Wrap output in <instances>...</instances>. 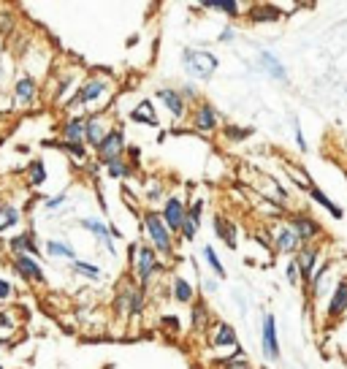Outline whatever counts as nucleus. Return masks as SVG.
Listing matches in <instances>:
<instances>
[{
	"instance_id": "79ce46f5",
	"label": "nucleus",
	"mask_w": 347,
	"mask_h": 369,
	"mask_svg": "<svg viewBox=\"0 0 347 369\" xmlns=\"http://www.w3.org/2000/svg\"><path fill=\"white\" fill-rule=\"evenodd\" d=\"M11 296H14V285L0 277V302H6V299H11Z\"/></svg>"
},
{
	"instance_id": "4468645a",
	"label": "nucleus",
	"mask_w": 347,
	"mask_h": 369,
	"mask_svg": "<svg viewBox=\"0 0 347 369\" xmlns=\"http://www.w3.org/2000/svg\"><path fill=\"white\" fill-rule=\"evenodd\" d=\"M274 247H277L280 253H285V255H296L304 244H302V239L296 236V231L285 223V226H277V233H274Z\"/></svg>"
},
{
	"instance_id": "2f4dec72",
	"label": "nucleus",
	"mask_w": 347,
	"mask_h": 369,
	"mask_svg": "<svg viewBox=\"0 0 347 369\" xmlns=\"http://www.w3.org/2000/svg\"><path fill=\"white\" fill-rule=\"evenodd\" d=\"M204 8H212V11H222V14H228L231 19H236V17H242V6L236 3V0H209V3H204Z\"/></svg>"
},
{
	"instance_id": "c756f323",
	"label": "nucleus",
	"mask_w": 347,
	"mask_h": 369,
	"mask_svg": "<svg viewBox=\"0 0 347 369\" xmlns=\"http://www.w3.org/2000/svg\"><path fill=\"white\" fill-rule=\"evenodd\" d=\"M71 269H74V275L85 277V280H90V282H101V280H103L101 266L87 264V261H74V264H71Z\"/></svg>"
},
{
	"instance_id": "393cba45",
	"label": "nucleus",
	"mask_w": 347,
	"mask_h": 369,
	"mask_svg": "<svg viewBox=\"0 0 347 369\" xmlns=\"http://www.w3.org/2000/svg\"><path fill=\"white\" fill-rule=\"evenodd\" d=\"M46 253L52 255V258H57V261H76V250L68 244V242H60V239H49L46 242Z\"/></svg>"
},
{
	"instance_id": "37998d69",
	"label": "nucleus",
	"mask_w": 347,
	"mask_h": 369,
	"mask_svg": "<svg viewBox=\"0 0 347 369\" xmlns=\"http://www.w3.org/2000/svg\"><path fill=\"white\" fill-rule=\"evenodd\" d=\"M293 131H296V147H299L302 152H306V138H304V131H302V125H299V120H293Z\"/></svg>"
},
{
	"instance_id": "72a5a7b5",
	"label": "nucleus",
	"mask_w": 347,
	"mask_h": 369,
	"mask_svg": "<svg viewBox=\"0 0 347 369\" xmlns=\"http://www.w3.org/2000/svg\"><path fill=\"white\" fill-rule=\"evenodd\" d=\"M201 255H204L207 266L215 272L217 280H222V277H225V269H222V264H220V258H217L215 247H212V244H204V247H201Z\"/></svg>"
},
{
	"instance_id": "4c0bfd02",
	"label": "nucleus",
	"mask_w": 347,
	"mask_h": 369,
	"mask_svg": "<svg viewBox=\"0 0 347 369\" xmlns=\"http://www.w3.org/2000/svg\"><path fill=\"white\" fill-rule=\"evenodd\" d=\"M163 196H166V187L160 182H149L147 187V201L149 204H158V201H163Z\"/></svg>"
},
{
	"instance_id": "2eb2a0df",
	"label": "nucleus",
	"mask_w": 347,
	"mask_h": 369,
	"mask_svg": "<svg viewBox=\"0 0 347 369\" xmlns=\"http://www.w3.org/2000/svg\"><path fill=\"white\" fill-rule=\"evenodd\" d=\"M14 95H17L19 106H36V101H39V82L33 76L22 74L17 79V85H14Z\"/></svg>"
},
{
	"instance_id": "aec40b11",
	"label": "nucleus",
	"mask_w": 347,
	"mask_h": 369,
	"mask_svg": "<svg viewBox=\"0 0 347 369\" xmlns=\"http://www.w3.org/2000/svg\"><path fill=\"white\" fill-rule=\"evenodd\" d=\"M260 65L266 68V74H271V79H277V82H288V71H285V65L280 63V57H277L274 52L263 49V52H260Z\"/></svg>"
},
{
	"instance_id": "473e14b6",
	"label": "nucleus",
	"mask_w": 347,
	"mask_h": 369,
	"mask_svg": "<svg viewBox=\"0 0 347 369\" xmlns=\"http://www.w3.org/2000/svg\"><path fill=\"white\" fill-rule=\"evenodd\" d=\"M28 182L30 187H41L46 182V166H43L41 158H36L30 166H28Z\"/></svg>"
},
{
	"instance_id": "9b49d317",
	"label": "nucleus",
	"mask_w": 347,
	"mask_h": 369,
	"mask_svg": "<svg viewBox=\"0 0 347 369\" xmlns=\"http://www.w3.org/2000/svg\"><path fill=\"white\" fill-rule=\"evenodd\" d=\"M8 250H11L14 258H17V255H30V258H39V255H41L33 231H22V233L11 236V239H8Z\"/></svg>"
},
{
	"instance_id": "ea45409f",
	"label": "nucleus",
	"mask_w": 347,
	"mask_h": 369,
	"mask_svg": "<svg viewBox=\"0 0 347 369\" xmlns=\"http://www.w3.org/2000/svg\"><path fill=\"white\" fill-rule=\"evenodd\" d=\"M250 134H253L250 128H242V131L239 128H231V125L225 128V138H231V141H242V138H247Z\"/></svg>"
},
{
	"instance_id": "7c9ffc66",
	"label": "nucleus",
	"mask_w": 347,
	"mask_h": 369,
	"mask_svg": "<svg viewBox=\"0 0 347 369\" xmlns=\"http://www.w3.org/2000/svg\"><path fill=\"white\" fill-rule=\"evenodd\" d=\"M106 171H109V177L112 180H128V177H133V166H130L125 158H120V160H112L109 166H106Z\"/></svg>"
},
{
	"instance_id": "e433bc0d",
	"label": "nucleus",
	"mask_w": 347,
	"mask_h": 369,
	"mask_svg": "<svg viewBox=\"0 0 347 369\" xmlns=\"http://www.w3.org/2000/svg\"><path fill=\"white\" fill-rule=\"evenodd\" d=\"M185 218H190L193 223H198V226H201V218H204V201H201V198H198V201H193V204L187 207Z\"/></svg>"
},
{
	"instance_id": "a211bd4d",
	"label": "nucleus",
	"mask_w": 347,
	"mask_h": 369,
	"mask_svg": "<svg viewBox=\"0 0 347 369\" xmlns=\"http://www.w3.org/2000/svg\"><path fill=\"white\" fill-rule=\"evenodd\" d=\"M79 226L90 231V233H92V236H95V239H98V242H101V244H103V247L114 255V239L109 236V226H106L103 220H98V218H82V220H79Z\"/></svg>"
},
{
	"instance_id": "6e6552de",
	"label": "nucleus",
	"mask_w": 347,
	"mask_h": 369,
	"mask_svg": "<svg viewBox=\"0 0 347 369\" xmlns=\"http://www.w3.org/2000/svg\"><path fill=\"white\" fill-rule=\"evenodd\" d=\"M190 123L201 134H215L217 128H220V117H217L215 106H209V103H198L193 109V114H190Z\"/></svg>"
},
{
	"instance_id": "58836bf2",
	"label": "nucleus",
	"mask_w": 347,
	"mask_h": 369,
	"mask_svg": "<svg viewBox=\"0 0 347 369\" xmlns=\"http://www.w3.org/2000/svg\"><path fill=\"white\" fill-rule=\"evenodd\" d=\"M65 201H68V196H65V193L52 196V198H46V201H43V209H46V212H54V209H60Z\"/></svg>"
},
{
	"instance_id": "f8f14e48",
	"label": "nucleus",
	"mask_w": 347,
	"mask_h": 369,
	"mask_svg": "<svg viewBox=\"0 0 347 369\" xmlns=\"http://www.w3.org/2000/svg\"><path fill=\"white\" fill-rule=\"evenodd\" d=\"M11 266H14L19 275L25 277L28 282H36V285H43V282H46L43 266L36 261V258H30V255H17V258L11 261Z\"/></svg>"
},
{
	"instance_id": "4be33fe9",
	"label": "nucleus",
	"mask_w": 347,
	"mask_h": 369,
	"mask_svg": "<svg viewBox=\"0 0 347 369\" xmlns=\"http://www.w3.org/2000/svg\"><path fill=\"white\" fill-rule=\"evenodd\" d=\"M277 19H282V11L277 6H271V3H258V6L250 8V22H255V25L277 22Z\"/></svg>"
},
{
	"instance_id": "5701e85b",
	"label": "nucleus",
	"mask_w": 347,
	"mask_h": 369,
	"mask_svg": "<svg viewBox=\"0 0 347 369\" xmlns=\"http://www.w3.org/2000/svg\"><path fill=\"white\" fill-rule=\"evenodd\" d=\"M63 141H74V144H85V120L82 117H68L63 123Z\"/></svg>"
},
{
	"instance_id": "a878e982",
	"label": "nucleus",
	"mask_w": 347,
	"mask_h": 369,
	"mask_svg": "<svg viewBox=\"0 0 347 369\" xmlns=\"http://www.w3.org/2000/svg\"><path fill=\"white\" fill-rule=\"evenodd\" d=\"M171 296L179 302V304H190L193 299H196V288L185 280V277H174V288H171Z\"/></svg>"
},
{
	"instance_id": "de8ad7c7",
	"label": "nucleus",
	"mask_w": 347,
	"mask_h": 369,
	"mask_svg": "<svg viewBox=\"0 0 347 369\" xmlns=\"http://www.w3.org/2000/svg\"><path fill=\"white\" fill-rule=\"evenodd\" d=\"M204 288H207L209 293H217V280H207V282H204Z\"/></svg>"
},
{
	"instance_id": "c85d7f7f",
	"label": "nucleus",
	"mask_w": 347,
	"mask_h": 369,
	"mask_svg": "<svg viewBox=\"0 0 347 369\" xmlns=\"http://www.w3.org/2000/svg\"><path fill=\"white\" fill-rule=\"evenodd\" d=\"M215 231H217V236L228 244V247H236V226L231 223V220H225L222 215H217L215 218Z\"/></svg>"
},
{
	"instance_id": "c03bdc74",
	"label": "nucleus",
	"mask_w": 347,
	"mask_h": 369,
	"mask_svg": "<svg viewBox=\"0 0 347 369\" xmlns=\"http://www.w3.org/2000/svg\"><path fill=\"white\" fill-rule=\"evenodd\" d=\"M160 326H166V328H171V331H179V326H182V323L176 321V315H166V318L160 321Z\"/></svg>"
},
{
	"instance_id": "49530a36",
	"label": "nucleus",
	"mask_w": 347,
	"mask_h": 369,
	"mask_svg": "<svg viewBox=\"0 0 347 369\" xmlns=\"http://www.w3.org/2000/svg\"><path fill=\"white\" fill-rule=\"evenodd\" d=\"M179 95H182V98H185V103H187V98H196V87H193V85H185V87L179 90Z\"/></svg>"
},
{
	"instance_id": "1a4fd4ad",
	"label": "nucleus",
	"mask_w": 347,
	"mask_h": 369,
	"mask_svg": "<svg viewBox=\"0 0 347 369\" xmlns=\"http://www.w3.org/2000/svg\"><path fill=\"white\" fill-rule=\"evenodd\" d=\"M293 261H296V266H299V275H302L304 282H312L315 269H317V261H320V247L304 244L302 250L293 255Z\"/></svg>"
},
{
	"instance_id": "9d476101",
	"label": "nucleus",
	"mask_w": 347,
	"mask_h": 369,
	"mask_svg": "<svg viewBox=\"0 0 347 369\" xmlns=\"http://www.w3.org/2000/svg\"><path fill=\"white\" fill-rule=\"evenodd\" d=\"M185 212H187V204H185L179 196H169V198L163 201V212H160V218H163V223L169 226L171 233H176V231L182 229Z\"/></svg>"
},
{
	"instance_id": "20e7f679",
	"label": "nucleus",
	"mask_w": 347,
	"mask_h": 369,
	"mask_svg": "<svg viewBox=\"0 0 347 369\" xmlns=\"http://www.w3.org/2000/svg\"><path fill=\"white\" fill-rule=\"evenodd\" d=\"M125 149H128V144H125V134H123L120 128H112V131L103 136V141L98 144L95 155H98V163H101V166H109L112 160L125 158Z\"/></svg>"
},
{
	"instance_id": "09e8293b",
	"label": "nucleus",
	"mask_w": 347,
	"mask_h": 369,
	"mask_svg": "<svg viewBox=\"0 0 347 369\" xmlns=\"http://www.w3.org/2000/svg\"><path fill=\"white\" fill-rule=\"evenodd\" d=\"M345 90H347V87H345Z\"/></svg>"
},
{
	"instance_id": "f3484780",
	"label": "nucleus",
	"mask_w": 347,
	"mask_h": 369,
	"mask_svg": "<svg viewBox=\"0 0 347 369\" xmlns=\"http://www.w3.org/2000/svg\"><path fill=\"white\" fill-rule=\"evenodd\" d=\"M158 98H160L163 106L171 112L174 120H182V117L187 114V103H185V98L179 95V90H174V87H160V90H158Z\"/></svg>"
},
{
	"instance_id": "7ed1b4c3",
	"label": "nucleus",
	"mask_w": 347,
	"mask_h": 369,
	"mask_svg": "<svg viewBox=\"0 0 347 369\" xmlns=\"http://www.w3.org/2000/svg\"><path fill=\"white\" fill-rule=\"evenodd\" d=\"M182 63H185V74L193 76V79H198V82H209L215 76L217 65H220L215 52L193 49V46H187L182 52Z\"/></svg>"
},
{
	"instance_id": "dca6fc26",
	"label": "nucleus",
	"mask_w": 347,
	"mask_h": 369,
	"mask_svg": "<svg viewBox=\"0 0 347 369\" xmlns=\"http://www.w3.org/2000/svg\"><path fill=\"white\" fill-rule=\"evenodd\" d=\"M109 131H112V128L106 125L103 117H87L85 120V147L98 149V144L103 141V136H106Z\"/></svg>"
},
{
	"instance_id": "a18cd8bd",
	"label": "nucleus",
	"mask_w": 347,
	"mask_h": 369,
	"mask_svg": "<svg viewBox=\"0 0 347 369\" xmlns=\"http://www.w3.org/2000/svg\"><path fill=\"white\" fill-rule=\"evenodd\" d=\"M233 39H236V33H233V30H231V28H225V30H222V33H220V41H222V44H231V41H233Z\"/></svg>"
},
{
	"instance_id": "412c9836",
	"label": "nucleus",
	"mask_w": 347,
	"mask_h": 369,
	"mask_svg": "<svg viewBox=\"0 0 347 369\" xmlns=\"http://www.w3.org/2000/svg\"><path fill=\"white\" fill-rule=\"evenodd\" d=\"M130 120H133V123H144V125H149V128H158V125H160L152 101H138V103L133 106V112H130Z\"/></svg>"
},
{
	"instance_id": "cd10ccee",
	"label": "nucleus",
	"mask_w": 347,
	"mask_h": 369,
	"mask_svg": "<svg viewBox=\"0 0 347 369\" xmlns=\"http://www.w3.org/2000/svg\"><path fill=\"white\" fill-rule=\"evenodd\" d=\"M193 328L196 331H204L207 326H209V318H212V313H209V304H207V299H198L196 304H193Z\"/></svg>"
},
{
	"instance_id": "8fccbe9b",
	"label": "nucleus",
	"mask_w": 347,
	"mask_h": 369,
	"mask_svg": "<svg viewBox=\"0 0 347 369\" xmlns=\"http://www.w3.org/2000/svg\"><path fill=\"white\" fill-rule=\"evenodd\" d=\"M0 369H3V367H0Z\"/></svg>"
},
{
	"instance_id": "f03ea898",
	"label": "nucleus",
	"mask_w": 347,
	"mask_h": 369,
	"mask_svg": "<svg viewBox=\"0 0 347 369\" xmlns=\"http://www.w3.org/2000/svg\"><path fill=\"white\" fill-rule=\"evenodd\" d=\"M141 223H144L147 236H149V242H152V250H155L158 255H163V258H171L174 255V233L169 231V226L163 223L160 212H158V209H147V212L141 215Z\"/></svg>"
},
{
	"instance_id": "f704fd0d",
	"label": "nucleus",
	"mask_w": 347,
	"mask_h": 369,
	"mask_svg": "<svg viewBox=\"0 0 347 369\" xmlns=\"http://www.w3.org/2000/svg\"><path fill=\"white\" fill-rule=\"evenodd\" d=\"M288 174H291V180H293V182L302 184L304 190H309V187H312V180H309V174L304 171L302 166H296V163H293V166H288Z\"/></svg>"
},
{
	"instance_id": "0eeeda50",
	"label": "nucleus",
	"mask_w": 347,
	"mask_h": 369,
	"mask_svg": "<svg viewBox=\"0 0 347 369\" xmlns=\"http://www.w3.org/2000/svg\"><path fill=\"white\" fill-rule=\"evenodd\" d=\"M288 226L296 231V236L302 239V244H309L312 239H317L320 236V223L315 220V218H309V215H304V212H296V215H291L288 218Z\"/></svg>"
},
{
	"instance_id": "a19ab883",
	"label": "nucleus",
	"mask_w": 347,
	"mask_h": 369,
	"mask_svg": "<svg viewBox=\"0 0 347 369\" xmlns=\"http://www.w3.org/2000/svg\"><path fill=\"white\" fill-rule=\"evenodd\" d=\"M285 277H288V282H291V285H299V282H302V275H299V266H296V261H291V264H288V269H285Z\"/></svg>"
},
{
	"instance_id": "bb28decb",
	"label": "nucleus",
	"mask_w": 347,
	"mask_h": 369,
	"mask_svg": "<svg viewBox=\"0 0 347 369\" xmlns=\"http://www.w3.org/2000/svg\"><path fill=\"white\" fill-rule=\"evenodd\" d=\"M19 220H22V215L14 204H0V236L8 233L14 226H19Z\"/></svg>"
},
{
	"instance_id": "c9c22d12",
	"label": "nucleus",
	"mask_w": 347,
	"mask_h": 369,
	"mask_svg": "<svg viewBox=\"0 0 347 369\" xmlns=\"http://www.w3.org/2000/svg\"><path fill=\"white\" fill-rule=\"evenodd\" d=\"M60 147H63V149H65V152H68L71 158H76L79 163H85V160H87V147H85V144H74V141H63Z\"/></svg>"
},
{
	"instance_id": "ddd939ff",
	"label": "nucleus",
	"mask_w": 347,
	"mask_h": 369,
	"mask_svg": "<svg viewBox=\"0 0 347 369\" xmlns=\"http://www.w3.org/2000/svg\"><path fill=\"white\" fill-rule=\"evenodd\" d=\"M328 318L331 321H337V318H342L347 313V280H337L334 282V288H331V293H328Z\"/></svg>"
},
{
	"instance_id": "b1692460",
	"label": "nucleus",
	"mask_w": 347,
	"mask_h": 369,
	"mask_svg": "<svg viewBox=\"0 0 347 369\" xmlns=\"http://www.w3.org/2000/svg\"><path fill=\"white\" fill-rule=\"evenodd\" d=\"M309 196H312V201H315V204H320V207H323L331 218H337V220H342V218H345L342 207H339V204H334V201H331V198H328L320 187H315V184H312V187H309Z\"/></svg>"
},
{
	"instance_id": "6ab92c4d",
	"label": "nucleus",
	"mask_w": 347,
	"mask_h": 369,
	"mask_svg": "<svg viewBox=\"0 0 347 369\" xmlns=\"http://www.w3.org/2000/svg\"><path fill=\"white\" fill-rule=\"evenodd\" d=\"M212 345L215 348H222V350H233V353H242L239 350V337H236V328L231 323H220L212 337Z\"/></svg>"
},
{
	"instance_id": "f257e3e1",
	"label": "nucleus",
	"mask_w": 347,
	"mask_h": 369,
	"mask_svg": "<svg viewBox=\"0 0 347 369\" xmlns=\"http://www.w3.org/2000/svg\"><path fill=\"white\" fill-rule=\"evenodd\" d=\"M128 264H130V275L136 277L138 288H147L152 282V277L163 269L158 253L152 250V244H144V242H133L128 253Z\"/></svg>"
},
{
	"instance_id": "423d86ee",
	"label": "nucleus",
	"mask_w": 347,
	"mask_h": 369,
	"mask_svg": "<svg viewBox=\"0 0 347 369\" xmlns=\"http://www.w3.org/2000/svg\"><path fill=\"white\" fill-rule=\"evenodd\" d=\"M106 90H109V79H106V76H90V79H85V85L74 92L71 101H74V103H82V106H90V103H95L98 98H103Z\"/></svg>"
},
{
	"instance_id": "39448f33",
	"label": "nucleus",
	"mask_w": 347,
	"mask_h": 369,
	"mask_svg": "<svg viewBox=\"0 0 347 369\" xmlns=\"http://www.w3.org/2000/svg\"><path fill=\"white\" fill-rule=\"evenodd\" d=\"M260 348L266 361H280V339H277V321L274 315H263V326H260Z\"/></svg>"
}]
</instances>
